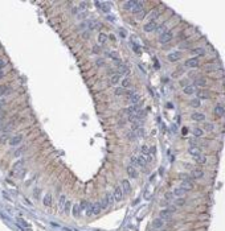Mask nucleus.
Segmentation results:
<instances>
[{
	"instance_id": "40",
	"label": "nucleus",
	"mask_w": 225,
	"mask_h": 231,
	"mask_svg": "<svg viewBox=\"0 0 225 231\" xmlns=\"http://www.w3.org/2000/svg\"><path fill=\"white\" fill-rule=\"evenodd\" d=\"M106 199H107V202H109V206H110V205L113 203V202L115 201V199H114V195H113V194H110V193H107V194H106Z\"/></svg>"
},
{
	"instance_id": "32",
	"label": "nucleus",
	"mask_w": 225,
	"mask_h": 231,
	"mask_svg": "<svg viewBox=\"0 0 225 231\" xmlns=\"http://www.w3.org/2000/svg\"><path fill=\"white\" fill-rule=\"evenodd\" d=\"M72 210H73V211H72V213H73V215H74V217H77V215L79 214V213H81V210H79V205L74 203V205H73V209H72Z\"/></svg>"
},
{
	"instance_id": "7",
	"label": "nucleus",
	"mask_w": 225,
	"mask_h": 231,
	"mask_svg": "<svg viewBox=\"0 0 225 231\" xmlns=\"http://www.w3.org/2000/svg\"><path fill=\"white\" fill-rule=\"evenodd\" d=\"M159 16H160L159 9H152L151 12L148 13V22H152V21H155V20H156Z\"/></svg>"
},
{
	"instance_id": "45",
	"label": "nucleus",
	"mask_w": 225,
	"mask_h": 231,
	"mask_svg": "<svg viewBox=\"0 0 225 231\" xmlns=\"http://www.w3.org/2000/svg\"><path fill=\"white\" fill-rule=\"evenodd\" d=\"M189 105H191L192 107H199V106L201 105V103H200V99H192Z\"/></svg>"
},
{
	"instance_id": "39",
	"label": "nucleus",
	"mask_w": 225,
	"mask_h": 231,
	"mask_svg": "<svg viewBox=\"0 0 225 231\" xmlns=\"http://www.w3.org/2000/svg\"><path fill=\"white\" fill-rule=\"evenodd\" d=\"M139 99H140V96L138 95V94H134V95H132V96L130 98V100H131L132 103H134V105H136V103L139 102Z\"/></svg>"
},
{
	"instance_id": "33",
	"label": "nucleus",
	"mask_w": 225,
	"mask_h": 231,
	"mask_svg": "<svg viewBox=\"0 0 225 231\" xmlns=\"http://www.w3.org/2000/svg\"><path fill=\"white\" fill-rule=\"evenodd\" d=\"M98 41H99V44H105L107 41V36L105 33H99V36H98Z\"/></svg>"
},
{
	"instance_id": "5",
	"label": "nucleus",
	"mask_w": 225,
	"mask_h": 231,
	"mask_svg": "<svg viewBox=\"0 0 225 231\" xmlns=\"http://www.w3.org/2000/svg\"><path fill=\"white\" fill-rule=\"evenodd\" d=\"M181 58V53L180 52H171V53L168 54V60L171 62H176Z\"/></svg>"
},
{
	"instance_id": "26",
	"label": "nucleus",
	"mask_w": 225,
	"mask_h": 231,
	"mask_svg": "<svg viewBox=\"0 0 225 231\" xmlns=\"http://www.w3.org/2000/svg\"><path fill=\"white\" fill-rule=\"evenodd\" d=\"M135 3H136V2H132V0H130V2H126V3L123 4V8H125L126 11H131L132 8H134Z\"/></svg>"
},
{
	"instance_id": "18",
	"label": "nucleus",
	"mask_w": 225,
	"mask_h": 231,
	"mask_svg": "<svg viewBox=\"0 0 225 231\" xmlns=\"http://www.w3.org/2000/svg\"><path fill=\"white\" fill-rule=\"evenodd\" d=\"M193 86H199V87H205L207 86V79L205 78H196Z\"/></svg>"
},
{
	"instance_id": "31",
	"label": "nucleus",
	"mask_w": 225,
	"mask_h": 231,
	"mask_svg": "<svg viewBox=\"0 0 225 231\" xmlns=\"http://www.w3.org/2000/svg\"><path fill=\"white\" fill-rule=\"evenodd\" d=\"M192 132H193V135H195L196 137H201V136L204 135V131L201 130V128H195Z\"/></svg>"
},
{
	"instance_id": "23",
	"label": "nucleus",
	"mask_w": 225,
	"mask_h": 231,
	"mask_svg": "<svg viewBox=\"0 0 225 231\" xmlns=\"http://www.w3.org/2000/svg\"><path fill=\"white\" fill-rule=\"evenodd\" d=\"M136 163H138V166H145L147 164V159L145 156H136Z\"/></svg>"
},
{
	"instance_id": "60",
	"label": "nucleus",
	"mask_w": 225,
	"mask_h": 231,
	"mask_svg": "<svg viewBox=\"0 0 225 231\" xmlns=\"http://www.w3.org/2000/svg\"><path fill=\"white\" fill-rule=\"evenodd\" d=\"M4 75H5V73H4L3 70H0V79H2V78H3Z\"/></svg>"
},
{
	"instance_id": "34",
	"label": "nucleus",
	"mask_w": 225,
	"mask_h": 231,
	"mask_svg": "<svg viewBox=\"0 0 225 231\" xmlns=\"http://www.w3.org/2000/svg\"><path fill=\"white\" fill-rule=\"evenodd\" d=\"M65 202H66L65 195H61V197H60V202H58V206H60V210H62V211H64V205H65Z\"/></svg>"
},
{
	"instance_id": "4",
	"label": "nucleus",
	"mask_w": 225,
	"mask_h": 231,
	"mask_svg": "<svg viewBox=\"0 0 225 231\" xmlns=\"http://www.w3.org/2000/svg\"><path fill=\"white\" fill-rule=\"evenodd\" d=\"M117 62H118V74H119V75H120V74H130V69L126 66L125 63H122L119 60Z\"/></svg>"
},
{
	"instance_id": "3",
	"label": "nucleus",
	"mask_w": 225,
	"mask_h": 231,
	"mask_svg": "<svg viewBox=\"0 0 225 231\" xmlns=\"http://www.w3.org/2000/svg\"><path fill=\"white\" fill-rule=\"evenodd\" d=\"M171 40H172V32H166L159 37V42L160 44H167V42H170Z\"/></svg>"
},
{
	"instance_id": "50",
	"label": "nucleus",
	"mask_w": 225,
	"mask_h": 231,
	"mask_svg": "<svg viewBox=\"0 0 225 231\" xmlns=\"http://www.w3.org/2000/svg\"><path fill=\"white\" fill-rule=\"evenodd\" d=\"M109 56H110L111 58H114L115 61L118 60V53H115V52H110V53H109Z\"/></svg>"
},
{
	"instance_id": "37",
	"label": "nucleus",
	"mask_w": 225,
	"mask_h": 231,
	"mask_svg": "<svg viewBox=\"0 0 225 231\" xmlns=\"http://www.w3.org/2000/svg\"><path fill=\"white\" fill-rule=\"evenodd\" d=\"M89 206H90V205H89L88 202H86V201L84 199V201H81V205H79V210H88V209H89Z\"/></svg>"
},
{
	"instance_id": "19",
	"label": "nucleus",
	"mask_w": 225,
	"mask_h": 231,
	"mask_svg": "<svg viewBox=\"0 0 225 231\" xmlns=\"http://www.w3.org/2000/svg\"><path fill=\"white\" fill-rule=\"evenodd\" d=\"M215 114L217 115V116H224V114H225L224 106H222V105H217V106L215 107Z\"/></svg>"
},
{
	"instance_id": "55",
	"label": "nucleus",
	"mask_w": 225,
	"mask_h": 231,
	"mask_svg": "<svg viewBox=\"0 0 225 231\" xmlns=\"http://www.w3.org/2000/svg\"><path fill=\"white\" fill-rule=\"evenodd\" d=\"M164 198H166L167 201L172 199V193H166V194H164Z\"/></svg>"
},
{
	"instance_id": "25",
	"label": "nucleus",
	"mask_w": 225,
	"mask_h": 231,
	"mask_svg": "<svg viewBox=\"0 0 225 231\" xmlns=\"http://www.w3.org/2000/svg\"><path fill=\"white\" fill-rule=\"evenodd\" d=\"M187 192L184 190L183 188H176L175 190H174V194L176 195L177 198H180V197H184V194H186Z\"/></svg>"
},
{
	"instance_id": "20",
	"label": "nucleus",
	"mask_w": 225,
	"mask_h": 231,
	"mask_svg": "<svg viewBox=\"0 0 225 231\" xmlns=\"http://www.w3.org/2000/svg\"><path fill=\"white\" fill-rule=\"evenodd\" d=\"M163 224H164L163 219L156 218V219H154V222H152V227L154 228H161V227H163Z\"/></svg>"
},
{
	"instance_id": "12",
	"label": "nucleus",
	"mask_w": 225,
	"mask_h": 231,
	"mask_svg": "<svg viewBox=\"0 0 225 231\" xmlns=\"http://www.w3.org/2000/svg\"><path fill=\"white\" fill-rule=\"evenodd\" d=\"M156 27H158V25H156V22H155V21H152V22H147V24H146L145 27H143V31L147 32V33H148V32H154L155 29H156Z\"/></svg>"
},
{
	"instance_id": "8",
	"label": "nucleus",
	"mask_w": 225,
	"mask_h": 231,
	"mask_svg": "<svg viewBox=\"0 0 225 231\" xmlns=\"http://www.w3.org/2000/svg\"><path fill=\"white\" fill-rule=\"evenodd\" d=\"M211 92L208 90H199L197 91V99H209Z\"/></svg>"
},
{
	"instance_id": "54",
	"label": "nucleus",
	"mask_w": 225,
	"mask_h": 231,
	"mask_svg": "<svg viewBox=\"0 0 225 231\" xmlns=\"http://www.w3.org/2000/svg\"><path fill=\"white\" fill-rule=\"evenodd\" d=\"M5 65H7V62H5L3 58H0V70H2V69H3Z\"/></svg>"
},
{
	"instance_id": "49",
	"label": "nucleus",
	"mask_w": 225,
	"mask_h": 231,
	"mask_svg": "<svg viewBox=\"0 0 225 231\" xmlns=\"http://www.w3.org/2000/svg\"><path fill=\"white\" fill-rule=\"evenodd\" d=\"M166 210L168 211V213H171V214H172V213H175V211H176V206H168V207H167Z\"/></svg>"
},
{
	"instance_id": "2",
	"label": "nucleus",
	"mask_w": 225,
	"mask_h": 231,
	"mask_svg": "<svg viewBox=\"0 0 225 231\" xmlns=\"http://www.w3.org/2000/svg\"><path fill=\"white\" fill-rule=\"evenodd\" d=\"M113 195H114V199L117 202H120L123 199V192H122V189H120V186H115Z\"/></svg>"
},
{
	"instance_id": "47",
	"label": "nucleus",
	"mask_w": 225,
	"mask_h": 231,
	"mask_svg": "<svg viewBox=\"0 0 225 231\" xmlns=\"http://www.w3.org/2000/svg\"><path fill=\"white\" fill-rule=\"evenodd\" d=\"M125 94V89L123 87H117L115 89V95H123Z\"/></svg>"
},
{
	"instance_id": "38",
	"label": "nucleus",
	"mask_w": 225,
	"mask_h": 231,
	"mask_svg": "<svg viewBox=\"0 0 225 231\" xmlns=\"http://www.w3.org/2000/svg\"><path fill=\"white\" fill-rule=\"evenodd\" d=\"M101 8H102V11H103L105 13H109V12H110V7H109V3H102Z\"/></svg>"
},
{
	"instance_id": "57",
	"label": "nucleus",
	"mask_w": 225,
	"mask_h": 231,
	"mask_svg": "<svg viewBox=\"0 0 225 231\" xmlns=\"http://www.w3.org/2000/svg\"><path fill=\"white\" fill-rule=\"evenodd\" d=\"M24 149H25V148H20L19 151H16V152H15V156H16V157H17V156H19V155H20L23 151H24Z\"/></svg>"
},
{
	"instance_id": "24",
	"label": "nucleus",
	"mask_w": 225,
	"mask_h": 231,
	"mask_svg": "<svg viewBox=\"0 0 225 231\" xmlns=\"http://www.w3.org/2000/svg\"><path fill=\"white\" fill-rule=\"evenodd\" d=\"M191 176H192V178H195V180H199V178L204 177V173H203V170H193L191 173Z\"/></svg>"
},
{
	"instance_id": "52",
	"label": "nucleus",
	"mask_w": 225,
	"mask_h": 231,
	"mask_svg": "<svg viewBox=\"0 0 225 231\" xmlns=\"http://www.w3.org/2000/svg\"><path fill=\"white\" fill-rule=\"evenodd\" d=\"M142 152H143V153H148V152H150V148H148L147 145H142Z\"/></svg>"
},
{
	"instance_id": "56",
	"label": "nucleus",
	"mask_w": 225,
	"mask_h": 231,
	"mask_svg": "<svg viewBox=\"0 0 225 231\" xmlns=\"http://www.w3.org/2000/svg\"><path fill=\"white\" fill-rule=\"evenodd\" d=\"M131 163L138 166V163H136V156H131Z\"/></svg>"
},
{
	"instance_id": "14",
	"label": "nucleus",
	"mask_w": 225,
	"mask_h": 231,
	"mask_svg": "<svg viewBox=\"0 0 225 231\" xmlns=\"http://www.w3.org/2000/svg\"><path fill=\"white\" fill-rule=\"evenodd\" d=\"M126 170H127V174H129L131 178H136V177H138V172H136V169H135L132 165H129L127 168H126Z\"/></svg>"
},
{
	"instance_id": "51",
	"label": "nucleus",
	"mask_w": 225,
	"mask_h": 231,
	"mask_svg": "<svg viewBox=\"0 0 225 231\" xmlns=\"http://www.w3.org/2000/svg\"><path fill=\"white\" fill-rule=\"evenodd\" d=\"M126 136H127V137L130 139V140H135V139H136V136L134 135V132H129V134L126 135Z\"/></svg>"
},
{
	"instance_id": "48",
	"label": "nucleus",
	"mask_w": 225,
	"mask_h": 231,
	"mask_svg": "<svg viewBox=\"0 0 225 231\" xmlns=\"http://www.w3.org/2000/svg\"><path fill=\"white\" fill-rule=\"evenodd\" d=\"M196 160H197V163H199V164H204L205 161H207V159L204 157V156H201V155H200V156H197V157H196Z\"/></svg>"
},
{
	"instance_id": "11",
	"label": "nucleus",
	"mask_w": 225,
	"mask_h": 231,
	"mask_svg": "<svg viewBox=\"0 0 225 231\" xmlns=\"http://www.w3.org/2000/svg\"><path fill=\"white\" fill-rule=\"evenodd\" d=\"M21 140H23V136L21 135H16V136H13L9 140V145L11 147H16V145H19V144L21 143Z\"/></svg>"
},
{
	"instance_id": "30",
	"label": "nucleus",
	"mask_w": 225,
	"mask_h": 231,
	"mask_svg": "<svg viewBox=\"0 0 225 231\" xmlns=\"http://www.w3.org/2000/svg\"><path fill=\"white\" fill-rule=\"evenodd\" d=\"M119 81H120V75L119 74H114V75L111 77V79H110V82H111V85H117Z\"/></svg>"
},
{
	"instance_id": "16",
	"label": "nucleus",
	"mask_w": 225,
	"mask_h": 231,
	"mask_svg": "<svg viewBox=\"0 0 225 231\" xmlns=\"http://www.w3.org/2000/svg\"><path fill=\"white\" fill-rule=\"evenodd\" d=\"M140 11H143V2H136L135 5H134V8L131 9V12L136 15V13H139Z\"/></svg>"
},
{
	"instance_id": "53",
	"label": "nucleus",
	"mask_w": 225,
	"mask_h": 231,
	"mask_svg": "<svg viewBox=\"0 0 225 231\" xmlns=\"http://www.w3.org/2000/svg\"><path fill=\"white\" fill-rule=\"evenodd\" d=\"M125 94H126V96H127V98H131L132 95H134V94H135V92H134V91H132V90H129L127 92H125Z\"/></svg>"
},
{
	"instance_id": "36",
	"label": "nucleus",
	"mask_w": 225,
	"mask_h": 231,
	"mask_svg": "<svg viewBox=\"0 0 225 231\" xmlns=\"http://www.w3.org/2000/svg\"><path fill=\"white\" fill-rule=\"evenodd\" d=\"M166 27H167V25L163 24V25H160V27H156V29H155V31H156V32L160 34V36H161L163 33H166Z\"/></svg>"
},
{
	"instance_id": "62",
	"label": "nucleus",
	"mask_w": 225,
	"mask_h": 231,
	"mask_svg": "<svg viewBox=\"0 0 225 231\" xmlns=\"http://www.w3.org/2000/svg\"><path fill=\"white\" fill-rule=\"evenodd\" d=\"M167 107H168V108H172L174 106H172V103H168V105H167Z\"/></svg>"
},
{
	"instance_id": "6",
	"label": "nucleus",
	"mask_w": 225,
	"mask_h": 231,
	"mask_svg": "<svg viewBox=\"0 0 225 231\" xmlns=\"http://www.w3.org/2000/svg\"><path fill=\"white\" fill-rule=\"evenodd\" d=\"M188 152H189V155H191V156H193V157H197V156L201 155L200 148L196 147V145H191V147H189L188 148Z\"/></svg>"
},
{
	"instance_id": "22",
	"label": "nucleus",
	"mask_w": 225,
	"mask_h": 231,
	"mask_svg": "<svg viewBox=\"0 0 225 231\" xmlns=\"http://www.w3.org/2000/svg\"><path fill=\"white\" fill-rule=\"evenodd\" d=\"M180 188H183L186 192H188V190H192V184H191V181H187V180H184L183 182H181V185H180Z\"/></svg>"
},
{
	"instance_id": "42",
	"label": "nucleus",
	"mask_w": 225,
	"mask_h": 231,
	"mask_svg": "<svg viewBox=\"0 0 225 231\" xmlns=\"http://www.w3.org/2000/svg\"><path fill=\"white\" fill-rule=\"evenodd\" d=\"M130 85H131V82H130V79H127V78H125V79L122 81V87H123V89H126V87H130Z\"/></svg>"
},
{
	"instance_id": "44",
	"label": "nucleus",
	"mask_w": 225,
	"mask_h": 231,
	"mask_svg": "<svg viewBox=\"0 0 225 231\" xmlns=\"http://www.w3.org/2000/svg\"><path fill=\"white\" fill-rule=\"evenodd\" d=\"M145 16H146V11L143 9V11H140L139 13H136V19L138 20H143V19H145Z\"/></svg>"
},
{
	"instance_id": "27",
	"label": "nucleus",
	"mask_w": 225,
	"mask_h": 231,
	"mask_svg": "<svg viewBox=\"0 0 225 231\" xmlns=\"http://www.w3.org/2000/svg\"><path fill=\"white\" fill-rule=\"evenodd\" d=\"M44 205H45V206H50V205H52V194L48 193V194L44 197Z\"/></svg>"
},
{
	"instance_id": "35",
	"label": "nucleus",
	"mask_w": 225,
	"mask_h": 231,
	"mask_svg": "<svg viewBox=\"0 0 225 231\" xmlns=\"http://www.w3.org/2000/svg\"><path fill=\"white\" fill-rule=\"evenodd\" d=\"M99 205H101V209H102V210L107 209V207H109V202H107L106 197H105V198H103V199H102V201L99 202Z\"/></svg>"
},
{
	"instance_id": "43",
	"label": "nucleus",
	"mask_w": 225,
	"mask_h": 231,
	"mask_svg": "<svg viewBox=\"0 0 225 231\" xmlns=\"http://www.w3.org/2000/svg\"><path fill=\"white\" fill-rule=\"evenodd\" d=\"M70 206H72L70 202H65V205H64V211L66 213V214H69V213H70Z\"/></svg>"
},
{
	"instance_id": "13",
	"label": "nucleus",
	"mask_w": 225,
	"mask_h": 231,
	"mask_svg": "<svg viewBox=\"0 0 225 231\" xmlns=\"http://www.w3.org/2000/svg\"><path fill=\"white\" fill-rule=\"evenodd\" d=\"M199 65H200L199 58H189L186 61V66H188V67H197Z\"/></svg>"
},
{
	"instance_id": "28",
	"label": "nucleus",
	"mask_w": 225,
	"mask_h": 231,
	"mask_svg": "<svg viewBox=\"0 0 225 231\" xmlns=\"http://www.w3.org/2000/svg\"><path fill=\"white\" fill-rule=\"evenodd\" d=\"M192 53L196 54V56H204V54H205V50H204L203 48H195V49L192 50Z\"/></svg>"
},
{
	"instance_id": "10",
	"label": "nucleus",
	"mask_w": 225,
	"mask_h": 231,
	"mask_svg": "<svg viewBox=\"0 0 225 231\" xmlns=\"http://www.w3.org/2000/svg\"><path fill=\"white\" fill-rule=\"evenodd\" d=\"M86 24H88V28H89L90 31H94V29L101 28V24L97 20H89V21H86Z\"/></svg>"
},
{
	"instance_id": "41",
	"label": "nucleus",
	"mask_w": 225,
	"mask_h": 231,
	"mask_svg": "<svg viewBox=\"0 0 225 231\" xmlns=\"http://www.w3.org/2000/svg\"><path fill=\"white\" fill-rule=\"evenodd\" d=\"M204 130L211 132V131L215 130V127H213V124H211V123H204Z\"/></svg>"
},
{
	"instance_id": "58",
	"label": "nucleus",
	"mask_w": 225,
	"mask_h": 231,
	"mask_svg": "<svg viewBox=\"0 0 225 231\" xmlns=\"http://www.w3.org/2000/svg\"><path fill=\"white\" fill-rule=\"evenodd\" d=\"M107 20H109V21H111V22H114V21H115V17H113V16H107Z\"/></svg>"
},
{
	"instance_id": "15",
	"label": "nucleus",
	"mask_w": 225,
	"mask_h": 231,
	"mask_svg": "<svg viewBox=\"0 0 225 231\" xmlns=\"http://www.w3.org/2000/svg\"><path fill=\"white\" fill-rule=\"evenodd\" d=\"M191 118L193 120H196V122H204V120H205V115L201 114V112H195V114L191 115Z\"/></svg>"
},
{
	"instance_id": "61",
	"label": "nucleus",
	"mask_w": 225,
	"mask_h": 231,
	"mask_svg": "<svg viewBox=\"0 0 225 231\" xmlns=\"http://www.w3.org/2000/svg\"><path fill=\"white\" fill-rule=\"evenodd\" d=\"M97 62H98V65H99V66H101V65H102V63H103V61H102V60H98Z\"/></svg>"
},
{
	"instance_id": "9",
	"label": "nucleus",
	"mask_w": 225,
	"mask_h": 231,
	"mask_svg": "<svg viewBox=\"0 0 225 231\" xmlns=\"http://www.w3.org/2000/svg\"><path fill=\"white\" fill-rule=\"evenodd\" d=\"M120 189H122L123 194H129V193L131 192V185H130V182H129L127 180H123V181H122V186H120Z\"/></svg>"
},
{
	"instance_id": "46",
	"label": "nucleus",
	"mask_w": 225,
	"mask_h": 231,
	"mask_svg": "<svg viewBox=\"0 0 225 231\" xmlns=\"http://www.w3.org/2000/svg\"><path fill=\"white\" fill-rule=\"evenodd\" d=\"M175 203H176V206H183L184 203H186V199H184L183 197H180V198H177V199H176Z\"/></svg>"
},
{
	"instance_id": "29",
	"label": "nucleus",
	"mask_w": 225,
	"mask_h": 231,
	"mask_svg": "<svg viewBox=\"0 0 225 231\" xmlns=\"http://www.w3.org/2000/svg\"><path fill=\"white\" fill-rule=\"evenodd\" d=\"M8 92H9V87H8V86H0V96L7 95Z\"/></svg>"
},
{
	"instance_id": "1",
	"label": "nucleus",
	"mask_w": 225,
	"mask_h": 231,
	"mask_svg": "<svg viewBox=\"0 0 225 231\" xmlns=\"http://www.w3.org/2000/svg\"><path fill=\"white\" fill-rule=\"evenodd\" d=\"M101 205H99V202H95V203H93V205H90L89 206V209H88V214L89 215H93V214H99L101 213Z\"/></svg>"
},
{
	"instance_id": "17",
	"label": "nucleus",
	"mask_w": 225,
	"mask_h": 231,
	"mask_svg": "<svg viewBox=\"0 0 225 231\" xmlns=\"http://www.w3.org/2000/svg\"><path fill=\"white\" fill-rule=\"evenodd\" d=\"M159 217H160V219H163V221H170V219L172 218V214H171V213H168L167 210H161L160 214H159Z\"/></svg>"
},
{
	"instance_id": "21",
	"label": "nucleus",
	"mask_w": 225,
	"mask_h": 231,
	"mask_svg": "<svg viewBox=\"0 0 225 231\" xmlns=\"http://www.w3.org/2000/svg\"><path fill=\"white\" fill-rule=\"evenodd\" d=\"M195 92H196V89H195L193 85H188V86H186V87H184V94L192 95V94H195Z\"/></svg>"
},
{
	"instance_id": "59",
	"label": "nucleus",
	"mask_w": 225,
	"mask_h": 231,
	"mask_svg": "<svg viewBox=\"0 0 225 231\" xmlns=\"http://www.w3.org/2000/svg\"><path fill=\"white\" fill-rule=\"evenodd\" d=\"M3 119H4V112H3V111H0V123L3 122Z\"/></svg>"
}]
</instances>
